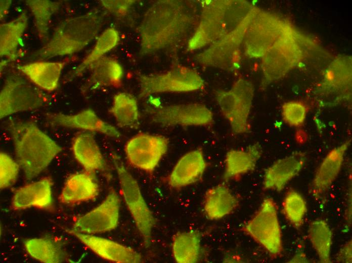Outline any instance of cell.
I'll return each instance as SVG.
<instances>
[{
    "mask_svg": "<svg viewBox=\"0 0 352 263\" xmlns=\"http://www.w3.org/2000/svg\"><path fill=\"white\" fill-rule=\"evenodd\" d=\"M25 3L33 16L39 39L42 42L48 40L51 17L59 10L61 3L48 0H27Z\"/></svg>",
    "mask_w": 352,
    "mask_h": 263,
    "instance_id": "29",
    "label": "cell"
},
{
    "mask_svg": "<svg viewBox=\"0 0 352 263\" xmlns=\"http://www.w3.org/2000/svg\"><path fill=\"white\" fill-rule=\"evenodd\" d=\"M252 96L251 86L243 81L237 83L231 91L218 95L222 112L235 135L249 130L248 116Z\"/></svg>",
    "mask_w": 352,
    "mask_h": 263,
    "instance_id": "9",
    "label": "cell"
},
{
    "mask_svg": "<svg viewBox=\"0 0 352 263\" xmlns=\"http://www.w3.org/2000/svg\"><path fill=\"white\" fill-rule=\"evenodd\" d=\"M31 82L17 75L7 77L0 93L1 119L38 109L47 103V95Z\"/></svg>",
    "mask_w": 352,
    "mask_h": 263,
    "instance_id": "5",
    "label": "cell"
},
{
    "mask_svg": "<svg viewBox=\"0 0 352 263\" xmlns=\"http://www.w3.org/2000/svg\"><path fill=\"white\" fill-rule=\"evenodd\" d=\"M112 159L124 202L140 233L146 247L150 245L155 219L148 206L136 180L116 154Z\"/></svg>",
    "mask_w": 352,
    "mask_h": 263,
    "instance_id": "3",
    "label": "cell"
},
{
    "mask_svg": "<svg viewBox=\"0 0 352 263\" xmlns=\"http://www.w3.org/2000/svg\"><path fill=\"white\" fill-rule=\"evenodd\" d=\"M7 127L14 143L16 161L27 180L39 174L63 150L34 122L11 119Z\"/></svg>",
    "mask_w": 352,
    "mask_h": 263,
    "instance_id": "1",
    "label": "cell"
},
{
    "mask_svg": "<svg viewBox=\"0 0 352 263\" xmlns=\"http://www.w3.org/2000/svg\"><path fill=\"white\" fill-rule=\"evenodd\" d=\"M72 150L75 159L85 171L93 174L107 170V165L99 147L90 132H81L74 137Z\"/></svg>",
    "mask_w": 352,
    "mask_h": 263,
    "instance_id": "18",
    "label": "cell"
},
{
    "mask_svg": "<svg viewBox=\"0 0 352 263\" xmlns=\"http://www.w3.org/2000/svg\"><path fill=\"white\" fill-rule=\"evenodd\" d=\"M12 1L10 0L1 1V20H4L8 14Z\"/></svg>",
    "mask_w": 352,
    "mask_h": 263,
    "instance_id": "35",
    "label": "cell"
},
{
    "mask_svg": "<svg viewBox=\"0 0 352 263\" xmlns=\"http://www.w3.org/2000/svg\"><path fill=\"white\" fill-rule=\"evenodd\" d=\"M88 69L90 76L81 86L82 94L106 87H118L122 81L123 71L114 59L102 57L92 64Z\"/></svg>",
    "mask_w": 352,
    "mask_h": 263,
    "instance_id": "16",
    "label": "cell"
},
{
    "mask_svg": "<svg viewBox=\"0 0 352 263\" xmlns=\"http://www.w3.org/2000/svg\"><path fill=\"white\" fill-rule=\"evenodd\" d=\"M28 17L25 12L16 19L1 24L0 54L8 61L16 60L21 37L27 26Z\"/></svg>",
    "mask_w": 352,
    "mask_h": 263,
    "instance_id": "23",
    "label": "cell"
},
{
    "mask_svg": "<svg viewBox=\"0 0 352 263\" xmlns=\"http://www.w3.org/2000/svg\"><path fill=\"white\" fill-rule=\"evenodd\" d=\"M306 113L305 107L298 102L287 103L282 107L283 120L291 126L298 127L302 125L306 118Z\"/></svg>",
    "mask_w": 352,
    "mask_h": 263,
    "instance_id": "32",
    "label": "cell"
},
{
    "mask_svg": "<svg viewBox=\"0 0 352 263\" xmlns=\"http://www.w3.org/2000/svg\"><path fill=\"white\" fill-rule=\"evenodd\" d=\"M66 231L107 260L118 263H138L143 260L142 255L129 247L106 238L78 232L72 229H66Z\"/></svg>",
    "mask_w": 352,
    "mask_h": 263,
    "instance_id": "11",
    "label": "cell"
},
{
    "mask_svg": "<svg viewBox=\"0 0 352 263\" xmlns=\"http://www.w3.org/2000/svg\"><path fill=\"white\" fill-rule=\"evenodd\" d=\"M169 139L162 135L140 133L126 143L124 151L133 166L152 172L166 153Z\"/></svg>",
    "mask_w": 352,
    "mask_h": 263,
    "instance_id": "7",
    "label": "cell"
},
{
    "mask_svg": "<svg viewBox=\"0 0 352 263\" xmlns=\"http://www.w3.org/2000/svg\"><path fill=\"white\" fill-rule=\"evenodd\" d=\"M234 66L236 68H239L240 67L239 65L237 63H234Z\"/></svg>",
    "mask_w": 352,
    "mask_h": 263,
    "instance_id": "37",
    "label": "cell"
},
{
    "mask_svg": "<svg viewBox=\"0 0 352 263\" xmlns=\"http://www.w3.org/2000/svg\"><path fill=\"white\" fill-rule=\"evenodd\" d=\"M137 80L140 86L139 97L166 92H188L199 88L201 81L189 70L176 69L162 74L139 73Z\"/></svg>",
    "mask_w": 352,
    "mask_h": 263,
    "instance_id": "8",
    "label": "cell"
},
{
    "mask_svg": "<svg viewBox=\"0 0 352 263\" xmlns=\"http://www.w3.org/2000/svg\"><path fill=\"white\" fill-rule=\"evenodd\" d=\"M305 160V153L301 151L294 152L277 160L265 170L263 189L278 192L282 191L287 184L301 171Z\"/></svg>",
    "mask_w": 352,
    "mask_h": 263,
    "instance_id": "15",
    "label": "cell"
},
{
    "mask_svg": "<svg viewBox=\"0 0 352 263\" xmlns=\"http://www.w3.org/2000/svg\"><path fill=\"white\" fill-rule=\"evenodd\" d=\"M24 246L32 257L42 262H62L65 257L61 244L52 238L27 239L24 242Z\"/></svg>",
    "mask_w": 352,
    "mask_h": 263,
    "instance_id": "27",
    "label": "cell"
},
{
    "mask_svg": "<svg viewBox=\"0 0 352 263\" xmlns=\"http://www.w3.org/2000/svg\"><path fill=\"white\" fill-rule=\"evenodd\" d=\"M257 1L256 0H254V1H253L252 3L253 4L255 5L257 3Z\"/></svg>",
    "mask_w": 352,
    "mask_h": 263,
    "instance_id": "39",
    "label": "cell"
},
{
    "mask_svg": "<svg viewBox=\"0 0 352 263\" xmlns=\"http://www.w3.org/2000/svg\"><path fill=\"white\" fill-rule=\"evenodd\" d=\"M119 35L114 28L106 29L99 37L91 52L81 63L73 71L67 74L65 82L71 81L74 78L80 76L89 66L103 57V55L113 49L119 40Z\"/></svg>",
    "mask_w": 352,
    "mask_h": 263,
    "instance_id": "26",
    "label": "cell"
},
{
    "mask_svg": "<svg viewBox=\"0 0 352 263\" xmlns=\"http://www.w3.org/2000/svg\"><path fill=\"white\" fill-rule=\"evenodd\" d=\"M261 154L262 148L258 143L250 145L245 149L229 150L225 159L224 182L253 170Z\"/></svg>",
    "mask_w": 352,
    "mask_h": 263,
    "instance_id": "21",
    "label": "cell"
},
{
    "mask_svg": "<svg viewBox=\"0 0 352 263\" xmlns=\"http://www.w3.org/2000/svg\"><path fill=\"white\" fill-rule=\"evenodd\" d=\"M201 249V235L197 230L179 232L174 235L172 252L178 263H195L199 261Z\"/></svg>",
    "mask_w": 352,
    "mask_h": 263,
    "instance_id": "24",
    "label": "cell"
},
{
    "mask_svg": "<svg viewBox=\"0 0 352 263\" xmlns=\"http://www.w3.org/2000/svg\"><path fill=\"white\" fill-rule=\"evenodd\" d=\"M299 64H300V66H299V67H303L304 65L303 64H302L301 63H299Z\"/></svg>",
    "mask_w": 352,
    "mask_h": 263,
    "instance_id": "40",
    "label": "cell"
},
{
    "mask_svg": "<svg viewBox=\"0 0 352 263\" xmlns=\"http://www.w3.org/2000/svg\"><path fill=\"white\" fill-rule=\"evenodd\" d=\"M290 262H306V258L305 255L303 253L301 252L294 257V258L291 259Z\"/></svg>",
    "mask_w": 352,
    "mask_h": 263,
    "instance_id": "36",
    "label": "cell"
},
{
    "mask_svg": "<svg viewBox=\"0 0 352 263\" xmlns=\"http://www.w3.org/2000/svg\"><path fill=\"white\" fill-rule=\"evenodd\" d=\"M307 211L305 201L297 192H287L282 203V212L287 221L297 230L303 224Z\"/></svg>",
    "mask_w": 352,
    "mask_h": 263,
    "instance_id": "30",
    "label": "cell"
},
{
    "mask_svg": "<svg viewBox=\"0 0 352 263\" xmlns=\"http://www.w3.org/2000/svg\"><path fill=\"white\" fill-rule=\"evenodd\" d=\"M103 21V15L98 10L65 19L54 29L51 39L31 57L42 60L80 51L96 37Z\"/></svg>",
    "mask_w": 352,
    "mask_h": 263,
    "instance_id": "2",
    "label": "cell"
},
{
    "mask_svg": "<svg viewBox=\"0 0 352 263\" xmlns=\"http://www.w3.org/2000/svg\"><path fill=\"white\" fill-rule=\"evenodd\" d=\"M67 61H37L19 65L17 69L39 88L50 92L55 90Z\"/></svg>",
    "mask_w": 352,
    "mask_h": 263,
    "instance_id": "22",
    "label": "cell"
},
{
    "mask_svg": "<svg viewBox=\"0 0 352 263\" xmlns=\"http://www.w3.org/2000/svg\"><path fill=\"white\" fill-rule=\"evenodd\" d=\"M350 142L348 140L331 150L318 166L309 190L315 199H319L337 177Z\"/></svg>",
    "mask_w": 352,
    "mask_h": 263,
    "instance_id": "13",
    "label": "cell"
},
{
    "mask_svg": "<svg viewBox=\"0 0 352 263\" xmlns=\"http://www.w3.org/2000/svg\"><path fill=\"white\" fill-rule=\"evenodd\" d=\"M307 234L320 262H331L332 233L328 224L322 219L314 220L309 225Z\"/></svg>",
    "mask_w": 352,
    "mask_h": 263,
    "instance_id": "28",
    "label": "cell"
},
{
    "mask_svg": "<svg viewBox=\"0 0 352 263\" xmlns=\"http://www.w3.org/2000/svg\"><path fill=\"white\" fill-rule=\"evenodd\" d=\"M45 116L48 123L53 126L98 132L115 139L121 137V133L115 126L99 118L91 109L73 115L47 113Z\"/></svg>",
    "mask_w": 352,
    "mask_h": 263,
    "instance_id": "12",
    "label": "cell"
},
{
    "mask_svg": "<svg viewBox=\"0 0 352 263\" xmlns=\"http://www.w3.org/2000/svg\"><path fill=\"white\" fill-rule=\"evenodd\" d=\"M109 112L121 128H136L139 125V112L136 98L130 94H116Z\"/></svg>",
    "mask_w": 352,
    "mask_h": 263,
    "instance_id": "25",
    "label": "cell"
},
{
    "mask_svg": "<svg viewBox=\"0 0 352 263\" xmlns=\"http://www.w3.org/2000/svg\"><path fill=\"white\" fill-rule=\"evenodd\" d=\"M239 200L225 183L208 189L204 195L203 209L207 218L218 220L233 212Z\"/></svg>",
    "mask_w": 352,
    "mask_h": 263,
    "instance_id": "20",
    "label": "cell"
},
{
    "mask_svg": "<svg viewBox=\"0 0 352 263\" xmlns=\"http://www.w3.org/2000/svg\"><path fill=\"white\" fill-rule=\"evenodd\" d=\"M277 206L271 198H266L253 216L241 230L262 246L272 257L282 251L281 229Z\"/></svg>",
    "mask_w": 352,
    "mask_h": 263,
    "instance_id": "4",
    "label": "cell"
},
{
    "mask_svg": "<svg viewBox=\"0 0 352 263\" xmlns=\"http://www.w3.org/2000/svg\"><path fill=\"white\" fill-rule=\"evenodd\" d=\"M211 2V1L210 0L204 1V3H205L206 5H208V4H210Z\"/></svg>",
    "mask_w": 352,
    "mask_h": 263,
    "instance_id": "38",
    "label": "cell"
},
{
    "mask_svg": "<svg viewBox=\"0 0 352 263\" xmlns=\"http://www.w3.org/2000/svg\"><path fill=\"white\" fill-rule=\"evenodd\" d=\"M120 205L119 197L111 188L99 205L76 220L72 229L89 234L111 231L117 226Z\"/></svg>",
    "mask_w": 352,
    "mask_h": 263,
    "instance_id": "10",
    "label": "cell"
},
{
    "mask_svg": "<svg viewBox=\"0 0 352 263\" xmlns=\"http://www.w3.org/2000/svg\"><path fill=\"white\" fill-rule=\"evenodd\" d=\"M145 112L149 121L162 127L204 126L212 125L211 113L197 104L145 107Z\"/></svg>",
    "mask_w": 352,
    "mask_h": 263,
    "instance_id": "6",
    "label": "cell"
},
{
    "mask_svg": "<svg viewBox=\"0 0 352 263\" xmlns=\"http://www.w3.org/2000/svg\"><path fill=\"white\" fill-rule=\"evenodd\" d=\"M20 166L8 154L0 153V187L4 189L13 186L16 182Z\"/></svg>",
    "mask_w": 352,
    "mask_h": 263,
    "instance_id": "31",
    "label": "cell"
},
{
    "mask_svg": "<svg viewBox=\"0 0 352 263\" xmlns=\"http://www.w3.org/2000/svg\"><path fill=\"white\" fill-rule=\"evenodd\" d=\"M207 164L202 148L187 152L178 161L167 177L168 185L172 188H180L200 181Z\"/></svg>",
    "mask_w": 352,
    "mask_h": 263,
    "instance_id": "14",
    "label": "cell"
},
{
    "mask_svg": "<svg viewBox=\"0 0 352 263\" xmlns=\"http://www.w3.org/2000/svg\"><path fill=\"white\" fill-rule=\"evenodd\" d=\"M52 180L45 177L19 188L14 192L11 207L14 210L31 207L49 209L52 205Z\"/></svg>",
    "mask_w": 352,
    "mask_h": 263,
    "instance_id": "17",
    "label": "cell"
},
{
    "mask_svg": "<svg viewBox=\"0 0 352 263\" xmlns=\"http://www.w3.org/2000/svg\"><path fill=\"white\" fill-rule=\"evenodd\" d=\"M351 240H349L340 249L335 257L338 262H351Z\"/></svg>",
    "mask_w": 352,
    "mask_h": 263,
    "instance_id": "34",
    "label": "cell"
},
{
    "mask_svg": "<svg viewBox=\"0 0 352 263\" xmlns=\"http://www.w3.org/2000/svg\"><path fill=\"white\" fill-rule=\"evenodd\" d=\"M99 188L93 174L87 171L70 175L66 180L59 199L65 204H74L94 199Z\"/></svg>",
    "mask_w": 352,
    "mask_h": 263,
    "instance_id": "19",
    "label": "cell"
},
{
    "mask_svg": "<svg viewBox=\"0 0 352 263\" xmlns=\"http://www.w3.org/2000/svg\"><path fill=\"white\" fill-rule=\"evenodd\" d=\"M103 6L116 16H123L128 11L134 1H101Z\"/></svg>",
    "mask_w": 352,
    "mask_h": 263,
    "instance_id": "33",
    "label": "cell"
}]
</instances>
